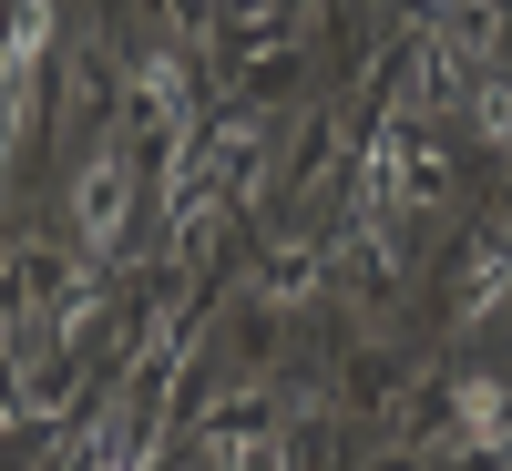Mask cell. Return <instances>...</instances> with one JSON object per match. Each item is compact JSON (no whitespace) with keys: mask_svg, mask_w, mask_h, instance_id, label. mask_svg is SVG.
<instances>
[{"mask_svg":"<svg viewBox=\"0 0 512 471\" xmlns=\"http://www.w3.org/2000/svg\"><path fill=\"white\" fill-rule=\"evenodd\" d=\"M482 134H492V144H512V93H502V82L482 93Z\"/></svg>","mask_w":512,"mask_h":471,"instance_id":"ba28073f","label":"cell"},{"mask_svg":"<svg viewBox=\"0 0 512 471\" xmlns=\"http://www.w3.org/2000/svg\"><path fill=\"white\" fill-rule=\"evenodd\" d=\"M431 195H441V154L420 144L410 123H379V144H369V164H359V226L390 236L400 205H431Z\"/></svg>","mask_w":512,"mask_h":471,"instance_id":"6da1fadb","label":"cell"},{"mask_svg":"<svg viewBox=\"0 0 512 471\" xmlns=\"http://www.w3.org/2000/svg\"><path fill=\"white\" fill-rule=\"evenodd\" d=\"M52 52V0H11V31H0V134L21 144L31 123V72Z\"/></svg>","mask_w":512,"mask_h":471,"instance_id":"3957f363","label":"cell"},{"mask_svg":"<svg viewBox=\"0 0 512 471\" xmlns=\"http://www.w3.org/2000/svg\"><path fill=\"white\" fill-rule=\"evenodd\" d=\"M246 154H256V123H226V134H205L195 154H175V236H205V226H216V205L236 195Z\"/></svg>","mask_w":512,"mask_h":471,"instance_id":"7a4b0ae2","label":"cell"},{"mask_svg":"<svg viewBox=\"0 0 512 471\" xmlns=\"http://www.w3.org/2000/svg\"><path fill=\"white\" fill-rule=\"evenodd\" d=\"M461 441L472 451H512V390L502 379H472V390H461Z\"/></svg>","mask_w":512,"mask_h":471,"instance_id":"8992f818","label":"cell"},{"mask_svg":"<svg viewBox=\"0 0 512 471\" xmlns=\"http://www.w3.org/2000/svg\"><path fill=\"white\" fill-rule=\"evenodd\" d=\"M72 216H82V246H123V216H134V164H123L113 144L93 154V175H82Z\"/></svg>","mask_w":512,"mask_h":471,"instance_id":"277c9868","label":"cell"},{"mask_svg":"<svg viewBox=\"0 0 512 471\" xmlns=\"http://www.w3.org/2000/svg\"><path fill=\"white\" fill-rule=\"evenodd\" d=\"M216 471H277L267 441H216Z\"/></svg>","mask_w":512,"mask_h":471,"instance_id":"52a82bcc","label":"cell"},{"mask_svg":"<svg viewBox=\"0 0 512 471\" xmlns=\"http://www.w3.org/2000/svg\"><path fill=\"white\" fill-rule=\"evenodd\" d=\"M134 113H144V123H154V134L175 144V154H185V123H195V93H185V72L164 62V52H154V62L134 72Z\"/></svg>","mask_w":512,"mask_h":471,"instance_id":"5b68a950","label":"cell"}]
</instances>
